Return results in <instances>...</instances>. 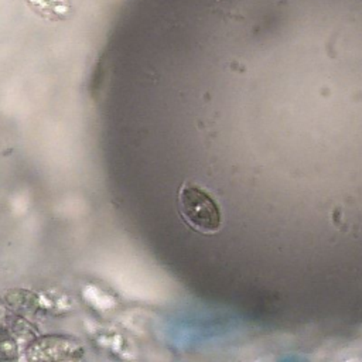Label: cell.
<instances>
[{"mask_svg":"<svg viewBox=\"0 0 362 362\" xmlns=\"http://www.w3.org/2000/svg\"><path fill=\"white\" fill-rule=\"evenodd\" d=\"M177 211L184 223L201 235H212L221 229L222 212L219 204L209 191L195 181H187L180 187Z\"/></svg>","mask_w":362,"mask_h":362,"instance_id":"1","label":"cell"},{"mask_svg":"<svg viewBox=\"0 0 362 362\" xmlns=\"http://www.w3.org/2000/svg\"><path fill=\"white\" fill-rule=\"evenodd\" d=\"M25 359L31 362L78 361L83 356V346L79 341L68 335L48 334L33 338L25 346Z\"/></svg>","mask_w":362,"mask_h":362,"instance_id":"2","label":"cell"},{"mask_svg":"<svg viewBox=\"0 0 362 362\" xmlns=\"http://www.w3.org/2000/svg\"><path fill=\"white\" fill-rule=\"evenodd\" d=\"M30 7L47 20H64L71 13L69 0H27Z\"/></svg>","mask_w":362,"mask_h":362,"instance_id":"3","label":"cell"},{"mask_svg":"<svg viewBox=\"0 0 362 362\" xmlns=\"http://www.w3.org/2000/svg\"><path fill=\"white\" fill-rule=\"evenodd\" d=\"M7 304L17 313L20 314H27V313H34L38 307V297L35 293H31L28 290H11L6 296Z\"/></svg>","mask_w":362,"mask_h":362,"instance_id":"4","label":"cell"},{"mask_svg":"<svg viewBox=\"0 0 362 362\" xmlns=\"http://www.w3.org/2000/svg\"><path fill=\"white\" fill-rule=\"evenodd\" d=\"M18 355V344L11 334V328L6 327L0 332V361H11Z\"/></svg>","mask_w":362,"mask_h":362,"instance_id":"5","label":"cell"},{"mask_svg":"<svg viewBox=\"0 0 362 362\" xmlns=\"http://www.w3.org/2000/svg\"><path fill=\"white\" fill-rule=\"evenodd\" d=\"M4 328H6V325H4V324H1V321H0V332H1Z\"/></svg>","mask_w":362,"mask_h":362,"instance_id":"6","label":"cell"}]
</instances>
